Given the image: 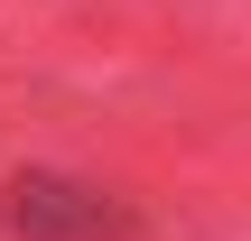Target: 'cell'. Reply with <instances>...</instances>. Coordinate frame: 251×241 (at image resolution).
I'll list each match as a JSON object with an SVG mask.
<instances>
[{
  "instance_id": "cell-1",
  "label": "cell",
  "mask_w": 251,
  "mask_h": 241,
  "mask_svg": "<svg viewBox=\"0 0 251 241\" xmlns=\"http://www.w3.org/2000/svg\"><path fill=\"white\" fill-rule=\"evenodd\" d=\"M0 223L9 241H130V214L65 167H19L0 186Z\"/></svg>"
}]
</instances>
